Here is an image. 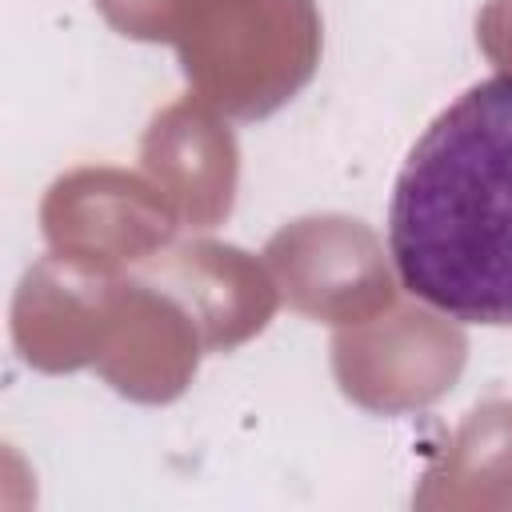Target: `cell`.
<instances>
[{"instance_id": "6da1fadb", "label": "cell", "mask_w": 512, "mask_h": 512, "mask_svg": "<svg viewBox=\"0 0 512 512\" xmlns=\"http://www.w3.org/2000/svg\"><path fill=\"white\" fill-rule=\"evenodd\" d=\"M388 252L408 296L460 324L512 328V72L472 84L412 144Z\"/></svg>"}]
</instances>
